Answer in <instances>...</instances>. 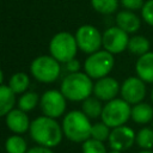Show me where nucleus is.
Wrapping results in <instances>:
<instances>
[{"instance_id": "nucleus-13", "label": "nucleus", "mask_w": 153, "mask_h": 153, "mask_svg": "<svg viewBox=\"0 0 153 153\" xmlns=\"http://www.w3.org/2000/svg\"><path fill=\"white\" fill-rule=\"evenodd\" d=\"M120 84L115 78L111 76H104L100 79H97L96 84H93V94L100 100L109 102L120 93Z\"/></svg>"}, {"instance_id": "nucleus-19", "label": "nucleus", "mask_w": 153, "mask_h": 153, "mask_svg": "<svg viewBox=\"0 0 153 153\" xmlns=\"http://www.w3.org/2000/svg\"><path fill=\"white\" fill-rule=\"evenodd\" d=\"M149 48H151V43H149V41L145 36L135 35V36H133V37L129 38L128 48L127 49L133 55L141 56V55L148 53L149 51Z\"/></svg>"}, {"instance_id": "nucleus-22", "label": "nucleus", "mask_w": 153, "mask_h": 153, "mask_svg": "<svg viewBox=\"0 0 153 153\" xmlns=\"http://www.w3.org/2000/svg\"><path fill=\"white\" fill-rule=\"evenodd\" d=\"M5 151L7 153H26L27 143L20 134L11 135L5 141Z\"/></svg>"}, {"instance_id": "nucleus-2", "label": "nucleus", "mask_w": 153, "mask_h": 153, "mask_svg": "<svg viewBox=\"0 0 153 153\" xmlns=\"http://www.w3.org/2000/svg\"><path fill=\"white\" fill-rule=\"evenodd\" d=\"M86 73L74 72L66 75L61 82L60 91L71 102H80L93 93V82Z\"/></svg>"}, {"instance_id": "nucleus-14", "label": "nucleus", "mask_w": 153, "mask_h": 153, "mask_svg": "<svg viewBox=\"0 0 153 153\" xmlns=\"http://www.w3.org/2000/svg\"><path fill=\"white\" fill-rule=\"evenodd\" d=\"M5 122L7 128L14 133V134H24L30 129V120L29 116L25 111L20 110L19 108L12 109L6 116H5Z\"/></svg>"}, {"instance_id": "nucleus-12", "label": "nucleus", "mask_w": 153, "mask_h": 153, "mask_svg": "<svg viewBox=\"0 0 153 153\" xmlns=\"http://www.w3.org/2000/svg\"><path fill=\"white\" fill-rule=\"evenodd\" d=\"M135 137H136V134L134 133V130L130 127H127L123 124L111 129L108 141L111 149L123 152L134 145Z\"/></svg>"}, {"instance_id": "nucleus-7", "label": "nucleus", "mask_w": 153, "mask_h": 153, "mask_svg": "<svg viewBox=\"0 0 153 153\" xmlns=\"http://www.w3.org/2000/svg\"><path fill=\"white\" fill-rule=\"evenodd\" d=\"M131 108L130 104L127 103L122 98H114L103 106V111L100 115L102 122H104L110 128L123 126L130 118Z\"/></svg>"}, {"instance_id": "nucleus-8", "label": "nucleus", "mask_w": 153, "mask_h": 153, "mask_svg": "<svg viewBox=\"0 0 153 153\" xmlns=\"http://www.w3.org/2000/svg\"><path fill=\"white\" fill-rule=\"evenodd\" d=\"M78 48L86 54H92L103 45V33L93 25H81L75 32Z\"/></svg>"}, {"instance_id": "nucleus-5", "label": "nucleus", "mask_w": 153, "mask_h": 153, "mask_svg": "<svg viewBox=\"0 0 153 153\" xmlns=\"http://www.w3.org/2000/svg\"><path fill=\"white\" fill-rule=\"evenodd\" d=\"M32 76L43 84H51L57 80L61 73L60 62L51 55H41L32 60L30 65Z\"/></svg>"}, {"instance_id": "nucleus-29", "label": "nucleus", "mask_w": 153, "mask_h": 153, "mask_svg": "<svg viewBox=\"0 0 153 153\" xmlns=\"http://www.w3.org/2000/svg\"><path fill=\"white\" fill-rule=\"evenodd\" d=\"M121 5L129 11H136V10H141L145 1L143 0H120Z\"/></svg>"}, {"instance_id": "nucleus-4", "label": "nucleus", "mask_w": 153, "mask_h": 153, "mask_svg": "<svg viewBox=\"0 0 153 153\" xmlns=\"http://www.w3.org/2000/svg\"><path fill=\"white\" fill-rule=\"evenodd\" d=\"M78 44L75 35L68 31H60L55 33L49 42V51L53 57H55L60 63H66L76 55Z\"/></svg>"}, {"instance_id": "nucleus-21", "label": "nucleus", "mask_w": 153, "mask_h": 153, "mask_svg": "<svg viewBox=\"0 0 153 153\" xmlns=\"http://www.w3.org/2000/svg\"><path fill=\"white\" fill-rule=\"evenodd\" d=\"M30 85V79L29 75L24 72H17L14 73L8 81V86L16 94H22L26 92L27 87Z\"/></svg>"}, {"instance_id": "nucleus-23", "label": "nucleus", "mask_w": 153, "mask_h": 153, "mask_svg": "<svg viewBox=\"0 0 153 153\" xmlns=\"http://www.w3.org/2000/svg\"><path fill=\"white\" fill-rule=\"evenodd\" d=\"M39 103V97L36 92L26 91L22 93V96L18 99V108L25 112L32 111Z\"/></svg>"}, {"instance_id": "nucleus-9", "label": "nucleus", "mask_w": 153, "mask_h": 153, "mask_svg": "<svg viewBox=\"0 0 153 153\" xmlns=\"http://www.w3.org/2000/svg\"><path fill=\"white\" fill-rule=\"evenodd\" d=\"M66 97L61 91L48 90L39 98V108L44 116L57 118L66 111Z\"/></svg>"}, {"instance_id": "nucleus-15", "label": "nucleus", "mask_w": 153, "mask_h": 153, "mask_svg": "<svg viewBox=\"0 0 153 153\" xmlns=\"http://www.w3.org/2000/svg\"><path fill=\"white\" fill-rule=\"evenodd\" d=\"M115 20H116V25L127 33H135L141 26V20L139 16L135 14L134 11H129V10L118 12L116 14Z\"/></svg>"}, {"instance_id": "nucleus-27", "label": "nucleus", "mask_w": 153, "mask_h": 153, "mask_svg": "<svg viewBox=\"0 0 153 153\" xmlns=\"http://www.w3.org/2000/svg\"><path fill=\"white\" fill-rule=\"evenodd\" d=\"M110 127L106 126L104 122H98L92 124V129H91V137L99 140V141H105L109 139L110 136Z\"/></svg>"}, {"instance_id": "nucleus-24", "label": "nucleus", "mask_w": 153, "mask_h": 153, "mask_svg": "<svg viewBox=\"0 0 153 153\" xmlns=\"http://www.w3.org/2000/svg\"><path fill=\"white\" fill-rule=\"evenodd\" d=\"M136 145L142 149H152L153 148V128L143 127L136 133L135 137Z\"/></svg>"}, {"instance_id": "nucleus-25", "label": "nucleus", "mask_w": 153, "mask_h": 153, "mask_svg": "<svg viewBox=\"0 0 153 153\" xmlns=\"http://www.w3.org/2000/svg\"><path fill=\"white\" fill-rule=\"evenodd\" d=\"M92 8L100 14H111L118 7V0H91Z\"/></svg>"}, {"instance_id": "nucleus-35", "label": "nucleus", "mask_w": 153, "mask_h": 153, "mask_svg": "<svg viewBox=\"0 0 153 153\" xmlns=\"http://www.w3.org/2000/svg\"><path fill=\"white\" fill-rule=\"evenodd\" d=\"M151 100H152V103H153V88H152V91H151Z\"/></svg>"}, {"instance_id": "nucleus-33", "label": "nucleus", "mask_w": 153, "mask_h": 153, "mask_svg": "<svg viewBox=\"0 0 153 153\" xmlns=\"http://www.w3.org/2000/svg\"><path fill=\"white\" fill-rule=\"evenodd\" d=\"M139 153H153V151H151V149H142Z\"/></svg>"}, {"instance_id": "nucleus-31", "label": "nucleus", "mask_w": 153, "mask_h": 153, "mask_svg": "<svg viewBox=\"0 0 153 153\" xmlns=\"http://www.w3.org/2000/svg\"><path fill=\"white\" fill-rule=\"evenodd\" d=\"M26 153H54V152H53L51 148H49V147L38 145V146H35V147L29 148Z\"/></svg>"}, {"instance_id": "nucleus-32", "label": "nucleus", "mask_w": 153, "mask_h": 153, "mask_svg": "<svg viewBox=\"0 0 153 153\" xmlns=\"http://www.w3.org/2000/svg\"><path fill=\"white\" fill-rule=\"evenodd\" d=\"M2 81H4V73H2V71L0 69V85H2Z\"/></svg>"}, {"instance_id": "nucleus-28", "label": "nucleus", "mask_w": 153, "mask_h": 153, "mask_svg": "<svg viewBox=\"0 0 153 153\" xmlns=\"http://www.w3.org/2000/svg\"><path fill=\"white\" fill-rule=\"evenodd\" d=\"M141 16L142 19L151 26H153V0L145 1L142 8H141Z\"/></svg>"}, {"instance_id": "nucleus-16", "label": "nucleus", "mask_w": 153, "mask_h": 153, "mask_svg": "<svg viewBox=\"0 0 153 153\" xmlns=\"http://www.w3.org/2000/svg\"><path fill=\"white\" fill-rule=\"evenodd\" d=\"M135 72L146 84H153V51L139 56L135 63Z\"/></svg>"}, {"instance_id": "nucleus-11", "label": "nucleus", "mask_w": 153, "mask_h": 153, "mask_svg": "<svg viewBox=\"0 0 153 153\" xmlns=\"http://www.w3.org/2000/svg\"><path fill=\"white\" fill-rule=\"evenodd\" d=\"M122 99L129 104H137L142 102L146 97V82L141 80L137 75L127 78L120 88Z\"/></svg>"}, {"instance_id": "nucleus-20", "label": "nucleus", "mask_w": 153, "mask_h": 153, "mask_svg": "<svg viewBox=\"0 0 153 153\" xmlns=\"http://www.w3.org/2000/svg\"><path fill=\"white\" fill-rule=\"evenodd\" d=\"M81 111L88 117V118H97L100 117L103 111V105L100 103V99L97 97H87L82 100L81 104Z\"/></svg>"}, {"instance_id": "nucleus-10", "label": "nucleus", "mask_w": 153, "mask_h": 153, "mask_svg": "<svg viewBox=\"0 0 153 153\" xmlns=\"http://www.w3.org/2000/svg\"><path fill=\"white\" fill-rule=\"evenodd\" d=\"M129 36L126 31L116 26H110L103 32V47L111 54H121L128 48Z\"/></svg>"}, {"instance_id": "nucleus-34", "label": "nucleus", "mask_w": 153, "mask_h": 153, "mask_svg": "<svg viewBox=\"0 0 153 153\" xmlns=\"http://www.w3.org/2000/svg\"><path fill=\"white\" fill-rule=\"evenodd\" d=\"M109 153H122V152H120V151H116V149H111Z\"/></svg>"}, {"instance_id": "nucleus-1", "label": "nucleus", "mask_w": 153, "mask_h": 153, "mask_svg": "<svg viewBox=\"0 0 153 153\" xmlns=\"http://www.w3.org/2000/svg\"><path fill=\"white\" fill-rule=\"evenodd\" d=\"M29 131L31 139L36 143L49 148L56 147L62 141L63 136L62 126H60L55 118L44 115L31 121Z\"/></svg>"}, {"instance_id": "nucleus-3", "label": "nucleus", "mask_w": 153, "mask_h": 153, "mask_svg": "<svg viewBox=\"0 0 153 153\" xmlns=\"http://www.w3.org/2000/svg\"><path fill=\"white\" fill-rule=\"evenodd\" d=\"M92 124L90 118L80 110H72L62 120L63 135L72 142H84L91 137Z\"/></svg>"}, {"instance_id": "nucleus-18", "label": "nucleus", "mask_w": 153, "mask_h": 153, "mask_svg": "<svg viewBox=\"0 0 153 153\" xmlns=\"http://www.w3.org/2000/svg\"><path fill=\"white\" fill-rule=\"evenodd\" d=\"M16 104V93L8 85H0V117L6 116Z\"/></svg>"}, {"instance_id": "nucleus-26", "label": "nucleus", "mask_w": 153, "mask_h": 153, "mask_svg": "<svg viewBox=\"0 0 153 153\" xmlns=\"http://www.w3.org/2000/svg\"><path fill=\"white\" fill-rule=\"evenodd\" d=\"M81 151H82V153H108L106 147L103 143V141H99V140H96L92 137H90L82 142Z\"/></svg>"}, {"instance_id": "nucleus-30", "label": "nucleus", "mask_w": 153, "mask_h": 153, "mask_svg": "<svg viewBox=\"0 0 153 153\" xmlns=\"http://www.w3.org/2000/svg\"><path fill=\"white\" fill-rule=\"evenodd\" d=\"M65 66H66V69H67L69 73L79 72V69H80V62H79L75 57L72 59V60H69V61H67V62L65 63Z\"/></svg>"}, {"instance_id": "nucleus-6", "label": "nucleus", "mask_w": 153, "mask_h": 153, "mask_svg": "<svg viewBox=\"0 0 153 153\" xmlns=\"http://www.w3.org/2000/svg\"><path fill=\"white\" fill-rule=\"evenodd\" d=\"M114 65H115L114 54L104 49L88 54L87 59L84 62V69L90 78L100 79L106 76L112 71Z\"/></svg>"}, {"instance_id": "nucleus-17", "label": "nucleus", "mask_w": 153, "mask_h": 153, "mask_svg": "<svg viewBox=\"0 0 153 153\" xmlns=\"http://www.w3.org/2000/svg\"><path fill=\"white\" fill-rule=\"evenodd\" d=\"M130 118L137 124H147L148 122L153 121V106L145 102L134 104L131 108Z\"/></svg>"}]
</instances>
